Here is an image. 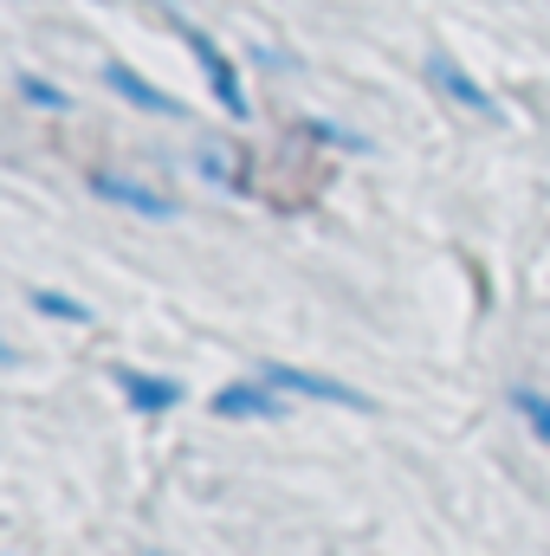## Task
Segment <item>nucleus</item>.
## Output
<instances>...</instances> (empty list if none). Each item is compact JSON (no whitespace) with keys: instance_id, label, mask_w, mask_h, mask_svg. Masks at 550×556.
Returning a JSON list of instances; mask_svg holds the SVG:
<instances>
[{"instance_id":"2","label":"nucleus","mask_w":550,"mask_h":556,"mask_svg":"<svg viewBox=\"0 0 550 556\" xmlns=\"http://www.w3.org/2000/svg\"><path fill=\"white\" fill-rule=\"evenodd\" d=\"M182 39H188V52H195V65H201V78H208V91H214V104L227 111V117H247L253 104H247V85H240V72H234V59L201 33V26H182Z\"/></svg>"},{"instance_id":"5","label":"nucleus","mask_w":550,"mask_h":556,"mask_svg":"<svg viewBox=\"0 0 550 556\" xmlns=\"http://www.w3.org/2000/svg\"><path fill=\"white\" fill-rule=\"evenodd\" d=\"M221 420H278L291 402L278 395L273 382H260V376H247V382H227V389H214V402H208Z\"/></svg>"},{"instance_id":"7","label":"nucleus","mask_w":550,"mask_h":556,"mask_svg":"<svg viewBox=\"0 0 550 556\" xmlns=\"http://www.w3.org/2000/svg\"><path fill=\"white\" fill-rule=\"evenodd\" d=\"M117 389H124V402L137 415H175L188 402V389L175 376H155V369H117Z\"/></svg>"},{"instance_id":"10","label":"nucleus","mask_w":550,"mask_h":556,"mask_svg":"<svg viewBox=\"0 0 550 556\" xmlns=\"http://www.w3.org/2000/svg\"><path fill=\"white\" fill-rule=\"evenodd\" d=\"M20 98L39 104V111H72V91L52 85V78H39V72H20Z\"/></svg>"},{"instance_id":"4","label":"nucleus","mask_w":550,"mask_h":556,"mask_svg":"<svg viewBox=\"0 0 550 556\" xmlns=\"http://www.w3.org/2000/svg\"><path fill=\"white\" fill-rule=\"evenodd\" d=\"M427 85L447 98V104H460V111H479V117H499V104H492V91L453 59V52H427Z\"/></svg>"},{"instance_id":"1","label":"nucleus","mask_w":550,"mask_h":556,"mask_svg":"<svg viewBox=\"0 0 550 556\" xmlns=\"http://www.w3.org/2000/svg\"><path fill=\"white\" fill-rule=\"evenodd\" d=\"M260 382H273L285 402H330V408H350V415H370V395L337 382V376H317V369H298V363H260L253 369Z\"/></svg>"},{"instance_id":"6","label":"nucleus","mask_w":550,"mask_h":556,"mask_svg":"<svg viewBox=\"0 0 550 556\" xmlns=\"http://www.w3.org/2000/svg\"><path fill=\"white\" fill-rule=\"evenodd\" d=\"M104 91H117L124 104H137V111H149V117H182V111H188L182 98H168L162 85H149L137 65H124V59H111V65H104Z\"/></svg>"},{"instance_id":"8","label":"nucleus","mask_w":550,"mask_h":556,"mask_svg":"<svg viewBox=\"0 0 550 556\" xmlns=\"http://www.w3.org/2000/svg\"><path fill=\"white\" fill-rule=\"evenodd\" d=\"M33 311H46L52 324H91V304L59 291V285H33Z\"/></svg>"},{"instance_id":"9","label":"nucleus","mask_w":550,"mask_h":556,"mask_svg":"<svg viewBox=\"0 0 550 556\" xmlns=\"http://www.w3.org/2000/svg\"><path fill=\"white\" fill-rule=\"evenodd\" d=\"M512 408H518V420L532 427V440L550 453V395H545V389H532V382H525V389H512Z\"/></svg>"},{"instance_id":"11","label":"nucleus","mask_w":550,"mask_h":556,"mask_svg":"<svg viewBox=\"0 0 550 556\" xmlns=\"http://www.w3.org/2000/svg\"><path fill=\"white\" fill-rule=\"evenodd\" d=\"M0 363H13V343H7V337H0Z\"/></svg>"},{"instance_id":"3","label":"nucleus","mask_w":550,"mask_h":556,"mask_svg":"<svg viewBox=\"0 0 550 556\" xmlns=\"http://www.w3.org/2000/svg\"><path fill=\"white\" fill-rule=\"evenodd\" d=\"M85 188H91L98 201H111V207L142 214V220H168V214H175V201H168L162 188H149V181H137V175H117V168H91Z\"/></svg>"}]
</instances>
